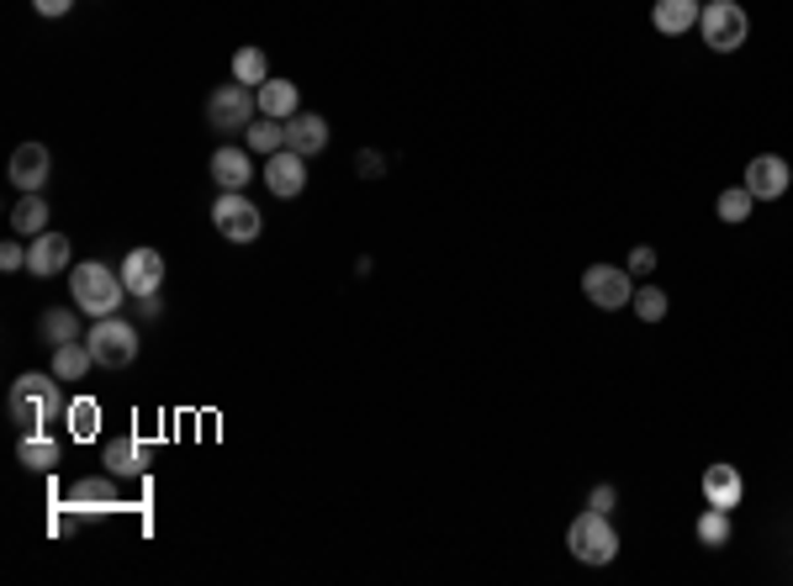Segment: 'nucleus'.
<instances>
[{
  "label": "nucleus",
  "mask_w": 793,
  "mask_h": 586,
  "mask_svg": "<svg viewBox=\"0 0 793 586\" xmlns=\"http://www.w3.org/2000/svg\"><path fill=\"white\" fill-rule=\"evenodd\" d=\"M11 228H16L22 238L48 233V201H42L38 191H27L22 201H16V212H11Z\"/></svg>",
  "instance_id": "412c9836"
},
{
  "label": "nucleus",
  "mask_w": 793,
  "mask_h": 586,
  "mask_svg": "<svg viewBox=\"0 0 793 586\" xmlns=\"http://www.w3.org/2000/svg\"><path fill=\"white\" fill-rule=\"evenodd\" d=\"M355 169L365 175V180H376V175H387V154H376V149H365V154L355 158Z\"/></svg>",
  "instance_id": "7c9ffc66"
},
{
  "label": "nucleus",
  "mask_w": 793,
  "mask_h": 586,
  "mask_svg": "<svg viewBox=\"0 0 793 586\" xmlns=\"http://www.w3.org/2000/svg\"><path fill=\"white\" fill-rule=\"evenodd\" d=\"M693 534H698V545H704V549H725V545H730V512H725V508H704V518L693 523Z\"/></svg>",
  "instance_id": "a878e982"
},
{
  "label": "nucleus",
  "mask_w": 793,
  "mask_h": 586,
  "mask_svg": "<svg viewBox=\"0 0 793 586\" xmlns=\"http://www.w3.org/2000/svg\"><path fill=\"white\" fill-rule=\"evenodd\" d=\"M11 418L27 433H42L53 418H64V396H59V375H22L11 386Z\"/></svg>",
  "instance_id": "f03ea898"
},
{
  "label": "nucleus",
  "mask_w": 793,
  "mask_h": 586,
  "mask_svg": "<svg viewBox=\"0 0 793 586\" xmlns=\"http://www.w3.org/2000/svg\"><path fill=\"white\" fill-rule=\"evenodd\" d=\"M789 180H793V169L778 154H756L752 164H746V191H752L756 201H778V195H789Z\"/></svg>",
  "instance_id": "9d476101"
},
{
  "label": "nucleus",
  "mask_w": 793,
  "mask_h": 586,
  "mask_svg": "<svg viewBox=\"0 0 793 586\" xmlns=\"http://www.w3.org/2000/svg\"><path fill=\"white\" fill-rule=\"evenodd\" d=\"M752 206H756V195L746 191V186H735V191L719 195V217H725V222H746V217H752Z\"/></svg>",
  "instance_id": "c756f323"
},
{
  "label": "nucleus",
  "mask_w": 793,
  "mask_h": 586,
  "mask_svg": "<svg viewBox=\"0 0 793 586\" xmlns=\"http://www.w3.org/2000/svg\"><path fill=\"white\" fill-rule=\"evenodd\" d=\"M112 502H117L112 481H75L70 492V508H112Z\"/></svg>",
  "instance_id": "cd10ccee"
},
{
  "label": "nucleus",
  "mask_w": 793,
  "mask_h": 586,
  "mask_svg": "<svg viewBox=\"0 0 793 586\" xmlns=\"http://www.w3.org/2000/svg\"><path fill=\"white\" fill-rule=\"evenodd\" d=\"M265 186L280 195V201H291V195L307 191V158L291 154V149H280V154H270V164H265Z\"/></svg>",
  "instance_id": "f8f14e48"
},
{
  "label": "nucleus",
  "mask_w": 793,
  "mask_h": 586,
  "mask_svg": "<svg viewBox=\"0 0 793 586\" xmlns=\"http://www.w3.org/2000/svg\"><path fill=\"white\" fill-rule=\"evenodd\" d=\"M698 0H656L651 5V27L656 33H667V38H682V33H693L698 27Z\"/></svg>",
  "instance_id": "f3484780"
},
{
  "label": "nucleus",
  "mask_w": 793,
  "mask_h": 586,
  "mask_svg": "<svg viewBox=\"0 0 793 586\" xmlns=\"http://www.w3.org/2000/svg\"><path fill=\"white\" fill-rule=\"evenodd\" d=\"M746 33H752V22H746V11L735 0H709L698 11V38L709 42L714 53H735L746 42Z\"/></svg>",
  "instance_id": "423d86ee"
},
{
  "label": "nucleus",
  "mask_w": 793,
  "mask_h": 586,
  "mask_svg": "<svg viewBox=\"0 0 793 586\" xmlns=\"http://www.w3.org/2000/svg\"><path fill=\"white\" fill-rule=\"evenodd\" d=\"M0 270H27V249L22 243H0Z\"/></svg>",
  "instance_id": "473e14b6"
},
{
  "label": "nucleus",
  "mask_w": 793,
  "mask_h": 586,
  "mask_svg": "<svg viewBox=\"0 0 793 586\" xmlns=\"http://www.w3.org/2000/svg\"><path fill=\"white\" fill-rule=\"evenodd\" d=\"M212 228L228 238V243H254L260 228H265V217H260V206L243 191H223L212 201Z\"/></svg>",
  "instance_id": "0eeeda50"
},
{
  "label": "nucleus",
  "mask_w": 793,
  "mask_h": 586,
  "mask_svg": "<svg viewBox=\"0 0 793 586\" xmlns=\"http://www.w3.org/2000/svg\"><path fill=\"white\" fill-rule=\"evenodd\" d=\"M16 460H22L27 470H53V466H59V444H53L48 433H22Z\"/></svg>",
  "instance_id": "b1692460"
},
{
  "label": "nucleus",
  "mask_w": 793,
  "mask_h": 586,
  "mask_svg": "<svg viewBox=\"0 0 793 586\" xmlns=\"http://www.w3.org/2000/svg\"><path fill=\"white\" fill-rule=\"evenodd\" d=\"M85 344L96 354V365H106V370H122V365H133L138 359V328L127 322V317H96V328L85 333Z\"/></svg>",
  "instance_id": "20e7f679"
},
{
  "label": "nucleus",
  "mask_w": 793,
  "mask_h": 586,
  "mask_svg": "<svg viewBox=\"0 0 793 586\" xmlns=\"http://www.w3.org/2000/svg\"><path fill=\"white\" fill-rule=\"evenodd\" d=\"M70 296H75V307L85 317H112L122 307V296H127V285H122V270L101 265V259H85L70 275Z\"/></svg>",
  "instance_id": "f257e3e1"
},
{
  "label": "nucleus",
  "mask_w": 793,
  "mask_h": 586,
  "mask_svg": "<svg viewBox=\"0 0 793 586\" xmlns=\"http://www.w3.org/2000/svg\"><path fill=\"white\" fill-rule=\"evenodd\" d=\"M234 79H238V85H249V90H254V85H265V79H270L265 53H260V48H238V53H234Z\"/></svg>",
  "instance_id": "bb28decb"
},
{
  "label": "nucleus",
  "mask_w": 793,
  "mask_h": 586,
  "mask_svg": "<svg viewBox=\"0 0 793 586\" xmlns=\"http://www.w3.org/2000/svg\"><path fill=\"white\" fill-rule=\"evenodd\" d=\"M33 5H38V16H64L75 0H33Z\"/></svg>",
  "instance_id": "f704fd0d"
},
{
  "label": "nucleus",
  "mask_w": 793,
  "mask_h": 586,
  "mask_svg": "<svg viewBox=\"0 0 793 586\" xmlns=\"http://www.w3.org/2000/svg\"><path fill=\"white\" fill-rule=\"evenodd\" d=\"M90 365H96V354H90V344H79V339L53 349V375H59V381H85Z\"/></svg>",
  "instance_id": "4be33fe9"
},
{
  "label": "nucleus",
  "mask_w": 793,
  "mask_h": 586,
  "mask_svg": "<svg viewBox=\"0 0 793 586\" xmlns=\"http://www.w3.org/2000/svg\"><path fill=\"white\" fill-rule=\"evenodd\" d=\"M149 466H154V444H143V438H112L106 444V470L117 481H138V475H149Z\"/></svg>",
  "instance_id": "9b49d317"
},
{
  "label": "nucleus",
  "mask_w": 793,
  "mask_h": 586,
  "mask_svg": "<svg viewBox=\"0 0 793 586\" xmlns=\"http://www.w3.org/2000/svg\"><path fill=\"white\" fill-rule=\"evenodd\" d=\"M53 175V158L42 143H22L16 154H11V180H16V191H42V180Z\"/></svg>",
  "instance_id": "ddd939ff"
},
{
  "label": "nucleus",
  "mask_w": 793,
  "mask_h": 586,
  "mask_svg": "<svg viewBox=\"0 0 793 586\" xmlns=\"http://www.w3.org/2000/svg\"><path fill=\"white\" fill-rule=\"evenodd\" d=\"M122 285H127V296H154L164 285V254L159 249H133L122 259Z\"/></svg>",
  "instance_id": "1a4fd4ad"
},
{
  "label": "nucleus",
  "mask_w": 793,
  "mask_h": 586,
  "mask_svg": "<svg viewBox=\"0 0 793 586\" xmlns=\"http://www.w3.org/2000/svg\"><path fill=\"white\" fill-rule=\"evenodd\" d=\"M260 117V95L249 90V85H217L212 95H206V122L217 127V132H249V122Z\"/></svg>",
  "instance_id": "39448f33"
},
{
  "label": "nucleus",
  "mask_w": 793,
  "mask_h": 586,
  "mask_svg": "<svg viewBox=\"0 0 793 586\" xmlns=\"http://www.w3.org/2000/svg\"><path fill=\"white\" fill-rule=\"evenodd\" d=\"M582 296L603 307V313H619L625 302H634V275L619 270V265H588L582 275Z\"/></svg>",
  "instance_id": "6e6552de"
},
{
  "label": "nucleus",
  "mask_w": 793,
  "mask_h": 586,
  "mask_svg": "<svg viewBox=\"0 0 793 586\" xmlns=\"http://www.w3.org/2000/svg\"><path fill=\"white\" fill-rule=\"evenodd\" d=\"M328 122L323 117H313V112H297V117L286 122V149L291 154H302V158H313V154H323L328 149Z\"/></svg>",
  "instance_id": "4468645a"
},
{
  "label": "nucleus",
  "mask_w": 793,
  "mask_h": 586,
  "mask_svg": "<svg viewBox=\"0 0 793 586\" xmlns=\"http://www.w3.org/2000/svg\"><path fill=\"white\" fill-rule=\"evenodd\" d=\"M249 175H254V164H249V154H243V149L223 143V149L212 154V180H217L223 191H243V186H249Z\"/></svg>",
  "instance_id": "a211bd4d"
},
{
  "label": "nucleus",
  "mask_w": 793,
  "mask_h": 586,
  "mask_svg": "<svg viewBox=\"0 0 793 586\" xmlns=\"http://www.w3.org/2000/svg\"><path fill=\"white\" fill-rule=\"evenodd\" d=\"M741 497H746V481H741V470L735 466H709L704 470V502L709 508H741Z\"/></svg>",
  "instance_id": "dca6fc26"
},
{
  "label": "nucleus",
  "mask_w": 793,
  "mask_h": 586,
  "mask_svg": "<svg viewBox=\"0 0 793 586\" xmlns=\"http://www.w3.org/2000/svg\"><path fill=\"white\" fill-rule=\"evenodd\" d=\"M64 429L75 433V438H96V433H101V407H96L90 396H75V402L64 407Z\"/></svg>",
  "instance_id": "393cba45"
},
{
  "label": "nucleus",
  "mask_w": 793,
  "mask_h": 586,
  "mask_svg": "<svg viewBox=\"0 0 793 586\" xmlns=\"http://www.w3.org/2000/svg\"><path fill=\"white\" fill-rule=\"evenodd\" d=\"M38 333H42V344H75L79 339V307H48L38 322Z\"/></svg>",
  "instance_id": "aec40b11"
},
{
  "label": "nucleus",
  "mask_w": 793,
  "mask_h": 586,
  "mask_svg": "<svg viewBox=\"0 0 793 586\" xmlns=\"http://www.w3.org/2000/svg\"><path fill=\"white\" fill-rule=\"evenodd\" d=\"M138 313H143V317H159V313H164V302H159V291H154V296H138Z\"/></svg>",
  "instance_id": "c9c22d12"
},
{
  "label": "nucleus",
  "mask_w": 793,
  "mask_h": 586,
  "mask_svg": "<svg viewBox=\"0 0 793 586\" xmlns=\"http://www.w3.org/2000/svg\"><path fill=\"white\" fill-rule=\"evenodd\" d=\"M630 307L640 322H662V317H667V291H662V285H645V291H634Z\"/></svg>",
  "instance_id": "c85d7f7f"
},
{
  "label": "nucleus",
  "mask_w": 793,
  "mask_h": 586,
  "mask_svg": "<svg viewBox=\"0 0 793 586\" xmlns=\"http://www.w3.org/2000/svg\"><path fill=\"white\" fill-rule=\"evenodd\" d=\"M27 270L38 275V280L70 270V238L64 233H38L33 238V249H27Z\"/></svg>",
  "instance_id": "2eb2a0df"
},
{
  "label": "nucleus",
  "mask_w": 793,
  "mask_h": 586,
  "mask_svg": "<svg viewBox=\"0 0 793 586\" xmlns=\"http://www.w3.org/2000/svg\"><path fill=\"white\" fill-rule=\"evenodd\" d=\"M254 95H260V117L291 122L297 112H302V106H297V85H291V79H265Z\"/></svg>",
  "instance_id": "6ab92c4d"
},
{
  "label": "nucleus",
  "mask_w": 793,
  "mask_h": 586,
  "mask_svg": "<svg viewBox=\"0 0 793 586\" xmlns=\"http://www.w3.org/2000/svg\"><path fill=\"white\" fill-rule=\"evenodd\" d=\"M625 270H630V275H651V270H656V249H645V243L630 249V265H625Z\"/></svg>",
  "instance_id": "2f4dec72"
},
{
  "label": "nucleus",
  "mask_w": 793,
  "mask_h": 586,
  "mask_svg": "<svg viewBox=\"0 0 793 586\" xmlns=\"http://www.w3.org/2000/svg\"><path fill=\"white\" fill-rule=\"evenodd\" d=\"M243 143L254 149V154H280L286 149V122H276V117H254L249 122V132H243Z\"/></svg>",
  "instance_id": "5701e85b"
},
{
  "label": "nucleus",
  "mask_w": 793,
  "mask_h": 586,
  "mask_svg": "<svg viewBox=\"0 0 793 586\" xmlns=\"http://www.w3.org/2000/svg\"><path fill=\"white\" fill-rule=\"evenodd\" d=\"M566 549L582 560V565H608L614 555H619V534H614V523H608V512H582L571 528H566Z\"/></svg>",
  "instance_id": "7ed1b4c3"
},
{
  "label": "nucleus",
  "mask_w": 793,
  "mask_h": 586,
  "mask_svg": "<svg viewBox=\"0 0 793 586\" xmlns=\"http://www.w3.org/2000/svg\"><path fill=\"white\" fill-rule=\"evenodd\" d=\"M614 502H619V497H614V486H593V497H588V508H593V512H614Z\"/></svg>",
  "instance_id": "72a5a7b5"
}]
</instances>
